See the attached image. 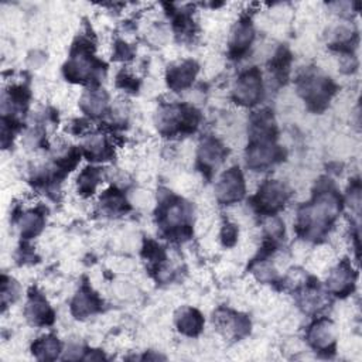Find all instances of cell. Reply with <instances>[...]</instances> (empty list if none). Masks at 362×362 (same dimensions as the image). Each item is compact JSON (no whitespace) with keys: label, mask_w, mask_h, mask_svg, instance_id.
Masks as SVG:
<instances>
[{"label":"cell","mask_w":362,"mask_h":362,"mask_svg":"<svg viewBox=\"0 0 362 362\" xmlns=\"http://www.w3.org/2000/svg\"><path fill=\"white\" fill-rule=\"evenodd\" d=\"M342 209V198L328 182L314 192L310 202L303 205L297 214V233L304 239L318 240L335 222Z\"/></svg>","instance_id":"6da1fadb"},{"label":"cell","mask_w":362,"mask_h":362,"mask_svg":"<svg viewBox=\"0 0 362 362\" xmlns=\"http://www.w3.org/2000/svg\"><path fill=\"white\" fill-rule=\"evenodd\" d=\"M191 206L180 197L167 194L157 208V222L168 239H188L191 229Z\"/></svg>","instance_id":"7a4b0ae2"},{"label":"cell","mask_w":362,"mask_h":362,"mask_svg":"<svg viewBox=\"0 0 362 362\" xmlns=\"http://www.w3.org/2000/svg\"><path fill=\"white\" fill-rule=\"evenodd\" d=\"M93 44L86 37H79L71 49V57L64 65V75L68 81L76 83H89L98 81L103 64L92 54Z\"/></svg>","instance_id":"3957f363"},{"label":"cell","mask_w":362,"mask_h":362,"mask_svg":"<svg viewBox=\"0 0 362 362\" xmlns=\"http://www.w3.org/2000/svg\"><path fill=\"white\" fill-rule=\"evenodd\" d=\"M297 90L314 112H321L329 103L337 90L331 78L320 74L315 69H305L297 78Z\"/></svg>","instance_id":"277c9868"},{"label":"cell","mask_w":362,"mask_h":362,"mask_svg":"<svg viewBox=\"0 0 362 362\" xmlns=\"http://www.w3.org/2000/svg\"><path fill=\"white\" fill-rule=\"evenodd\" d=\"M201 122L199 112L187 103L164 106L157 116V127L164 136L191 134Z\"/></svg>","instance_id":"5b68a950"},{"label":"cell","mask_w":362,"mask_h":362,"mask_svg":"<svg viewBox=\"0 0 362 362\" xmlns=\"http://www.w3.org/2000/svg\"><path fill=\"white\" fill-rule=\"evenodd\" d=\"M284 151L276 144L274 134H255L249 136L246 148V164L252 170L263 171L273 164L281 161Z\"/></svg>","instance_id":"8992f818"},{"label":"cell","mask_w":362,"mask_h":362,"mask_svg":"<svg viewBox=\"0 0 362 362\" xmlns=\"http://www.w3.org/2000/svg\"><path fill=\"white\" fill-rule=\"evenodd\" d=\"M290 197L288 188L276 180L264 181L259 191L250 198V204L255 211L264 216H272L277 214L286 205Z\"/></svg>","instance_id":"52a82bcc"},{"label":"cell","mask_w":362,"mask_h":362,"mask_svg":"<svg viewBox=\"0 0 362 362\" xmlns=\"http://www.w3.org/2000/svg\"><path fill=\"white\" fill-rule=\"evenodd\" d=\"M262 96L263 82L260 71L257 68H250L240 74L232 90L233 100L242 106H253L260 102Z\"/></svg>","instance_id":"ba28073f"},{"label":"cell","mask_w":362,"mask_h":362,"mask_svg":"<svg viewBox=\"0 0 362 362\" xmlns=\"http://www.w3.org/2000/svg\"><path fill=\"white\" fill-rule=\"evenodd\" d=\"M216 199L223 205H230L245 197V180L239 167L226 170L215 187Z\"/></svg>","instance_id":"9c48e42d"},{"label":"cell","mask_w":362,"mask_h":362,"mask_svg":"<svg viewBox=\"0 0 362 362\" xmlns=\"http://www.w3.org/2000/svg\"><path fill=\"white\" fill-rule=\"evenodd\" d=\"M308 344L318 352H331L335 351V335L332 322L327 318H320L314 321L307 331Z\"/></svg>","instance_id":"30bf717a"},{"label":"cell","mask_w":362,"mask_h":362,"mask_svg":"<svg viewBox=\"0 0 362 362\" xmlns=\"http://www.w3.org/2000/svg\"><path fill=\"white\" fill-rule=\"evenodd\" d=\"M228 150L215 139L206 137L202 140L198 150V165L206 177H211L214 170L225 160Z\"/></svg>","instance_id":"8fae6325"},{"label":"cell","mask_w":362,"mask_h":362,"mask_svg":"<svg viewBox=\"0 0 362 362\" xmlns=\"http://www.w3.org/2000/svg\"><path fill=\"white\" fill-rule=\"evenodd\" d=\"M356 273L354 272L348 259H344L328 276L327 286L331 293L338 297H345L352 293L355 287Z\"/></svg>","instance_id":"7c38bea8"},{"label":"cell","mask_w":362,"mask_h":362,"mask_svg":"<svg viewBox=\"0 0 362 362\" xmlns=\"http://www.w3.org/2000/svg\"><path fill=\"white\" fill-rule=\"evenodd\" d=\"M25 315L31 324L40 325V327L51 325L55 318L54 310L37 288L30 290L28 301L25 307Z\"/></svg>","instance_id":"4fadbf2b"},{"label":"cell","mask_w":362,"mask_h":362,"mask_svg":"<svg viewBox=\"0 0 362 362\" xmlns=\"http://www.w3.org/2000/svg\"><path fill=\"white\" fill-rule=\"evenodd\" d=\"M197 72H198V65L192 59H187L180 64L171 65L167 69V76H165L167 85L174 92L182 90V89L191 86V83L194 82V79L197 76Z\"/></svg>","instance_id":"5bb4252c"},{"label":"cell","mask_w":362,"mask_h":362,"mask_svg":"<svg viewBox=\"0 0 362 362\" xmlns=\"http://www.w3.org/2000/svg\"><path fill=\"white\" fill-rule=\"evenodd\" d=\"M255 37V30L249 17H242L230 34L229 55L230 58H240L250 47Z\"/></svg>","instance_id":"9a60e30c"},{"label":"cell","mask_w":362,"mask_h":362,"mask_svg":"<svg viewBox=\"0 0 362 362\" xmlns=\"http://www.w3.org/2000/svg\"><path fill=\"white\" fill-rule=\"evenodd\" d=\"M103 301L88 286L83 284L71 303V311L76 318H86L102 310Z\"/></svg>","instance_id":"2e32d148"},{"label":"cell","mask_w":362,"mask_h":362,"mask_svg":"<svg viewBox=\"0 0 362 362\" xmlns=\"http://www.w3.org/2000/svg\"><path fill=\"white\" fill-rule=\"evenodd\" d=\"M175 325L184 335L197 337L204 328V317L197 308L185 307L177 313Z\"/></svg>","instance_id":"e0dca14e"},{"label":"cell","mask_w":362,"mask_h":362,"mask_svg":"<svg viewBox=\"0 0 362 362\" xmlns=\"http://www.w3.org/2000/svg\"><path fill=\"white\" fill-rule=\"evenodd\" d=\"M107 106V95L103 89L90 88L88 89L81 99V107L86 115L92 117L100 116Z\"/></svg>","instance_id":"ac0fdd59"},{"label":"cell","mask_w":362,"mask_h":362,"mask_svg":"<svg viewBox=\"0 0 362 362\" xmlns=\"http://www.w3.org/2000/svg\"><path fill=\"white\" fill-rule=\"evenodd\" d=\"M100 204L103 209L110 215H123L130 209L124 194L116 187H110L102 194Z\"/></svg>","instance_id":"d6986e66"},{"label":"cell","mask_w":362,"mask_h":362,"mask_svg":"<svg viewBox=\"0 0 362 362\" xmlns=\"http://www.w3.org/2000/svg\"><path fill=\"white\" fill-rule=\"evenodd\" d=\"M83 154L92 161H105L113 156V148L102 136H93L82 147Z\"/></svg>","instance_id":"ffe728a7"},{"label":"cell","mask_w":362,"mask_h":362,"mask_svg":"<svg viewBox=\"0 0 362 362\" xmlns=\"http://www.w3.org/2000/svg\"><path fill=\"white\" fill-rule=\"evenodd\" d=\"M31 349L38 359L52 361V359H57L61 352V342L55 335L48 334L34 341Z\"/></svg>","instance_id":"44dd1931"},{"label":"cell","mask_w":362,"mask_h":362,"mask_svg":"<svg viewBox=\"0 0 362 362\" xmlns=\"http://www.w3.org/2000/svg\"><path fill=\"white\" fill-rule=\"evenodd\" d=\"M290 64H291V54L286 47H280L269 65L270 66L269 69L273 74L274 79L279 81L280 83H284L287 81L288 72H290Z\"/></svg>","instance_id":"7402d4cb"},{"label":"cell","mask_w":362,"mask_h":362,"mask_svg":"<svg viewBox=\"0 0 362 362\" xmlns=\"http://www.w3.org/2000/svg\"><path fill=\"white\" fill-rule=\"evenodd\" d=\"M45 214L40 209H34L30 211L28 214L21 216L20 225H21V238L24 239H31L34 236H37L45 223Z\"/></svg>","instance_id":"603a6c76"},{"label":"cell","mask_w":362,"mask_h":362,"mask_svg":"<svg viewBox=\"0 0 362 362\" xmlns=\"http://www.w3.org/2000/svg\"><path fill=\"white\" fill-rule=\"evenodd\" d=\"M100 180V170L96 167H86L78 177V191L83 197H89L95 192Z\"/></svg>","instance_id":"cb8c5ba5"},{"label":"cell","mask_w":362,"mask_h":362,"mask_svg":"<svg viewBox=\"0 0 362 362\" xmlns=\"http://www.w3.org/2000/svg\"><path fill=\"white\" fill-rule=\"evenodd\" d=\"M141 255L144 259H147L151 266H154L156 269L158 267L160 269V264L165 260V252L164 249L154 240L148 239L144 242V246H143V250H141Z\"/></svg>","instance_id":"d4e9b609"},{"label":"cell","mask_w":362,"mask_h":362,"mask_svg":"<svg viewBox=\"0 0 362 362\" xmlns=\"http://www.w3.org/2000/svg\"><path fill=\"white\" fill-rule=\"evenodd\" d=\"M18 297V284L13 280L8 279L6 276H3L1 279V303L3 307H6V304L8 301H14Z\"/></svg>","instance_id":"484cf974"},{"label":"cell","mask_w":362,"mask_h":362,"mask_svg":"<svg viewBox=\"0 0 362 362\" xmlns=\"http://www.w3.org/2000/svg\"><path fill=\"white\" fill-rule=\"evenodd\" d=\"M236 238H238V228L236 225L233 223H229L226 222L222 228V232H221V239H222V243L223 246H233L236 243Z\"/></svg>","instance_id":"4316f807"},{"label":"cell","mask_w":362,"mask_h":362,"mask_svg":"<svg viewBox=\"0 0 362 362\" xmlns=\"http://www.w3.org/2000/svg\"><path fill=\"white\" fill-rule=\"evenodd\" d=\"M116 85L122 89H126V90H130V92H137L139 89V82L136 81V78L124 74V72H120L116 78Z\"/></svg>","instance_id":"83f0119b"},{"label":"cell","mask_w":362,"mask_h":362,"mask_svg":"<svg viewBox=\"0 0 362 362\" xmlns=\"http://www.w3.org/2000/svg\"><path fill=\"white\" fill-rule=\"evenodd\" d=\"M133 51L130 49V47L123 42V41H117L115 45V58L116 59H129L132 58Z\"/></svg>","instance_id":"f1b7e54d"}]
</instances>
